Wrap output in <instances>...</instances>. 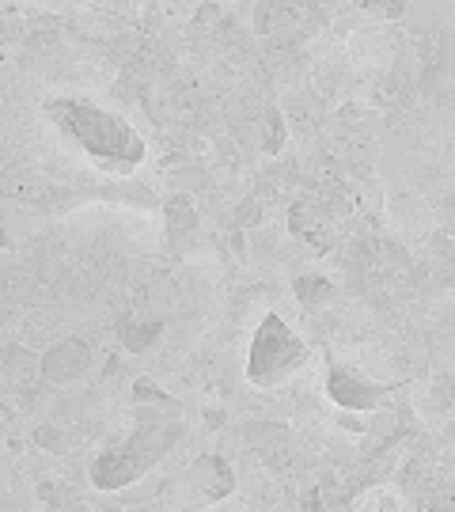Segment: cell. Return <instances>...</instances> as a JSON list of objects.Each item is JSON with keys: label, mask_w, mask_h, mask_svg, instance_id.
Here are the masks:
<instances>
[{"label": "cell", "mask_w": 455, "mask_h": 512, "mask_svg": "<svg viewBox=\"0 0 455 512\" xmlns=\"http://www.w3.org/2000/svg\"><path fill=\"white\" fill-rule=\"evenodd\" d=\"M50 114L61 126V133L88 156L91 164L110 171V175H129L145 160V141L118 114H107L91 103H76V99L50 103Z\"/></svg>", "instance_id": "obj_1"}, {"label": "cell", "mask_w": 455, "mask_h": 512, "mask_svg": "<svg viewBox=\"0 0 455 512\" xmlns=\"http://www.w3.org/2000/svg\"><path fill=\"white\" fill-rule=\"evenodd\" d=\"M175 437H179V425H175V421H167V418L141 421L129 444H122L118 452H110V456H103L95 467H91L95 486H99V490L129 486L133 478H141L156 459L164 456L167 448L175 444Z\"/></svg>", "instance_id": "obj_2"}, {"label": "cell", "mask_w": 455, "mask_h": 512, "mask_svg": "<svg viewBox=\"0 0 455 512\" xmlns=\"http://www.w3.org/2000/svg\"><path fill=\"white\" fill-rule=\"evenodd\" d=\"M308 346L292 334V327L277 315H266L258 327L255 342H251V361H247V376L262 387H273L277 380H285L289 372L304 365Z\"/></svg>", "instance_id": "obj_3"}, {"label": "cell", "mask_w": 455, "mask_h": 512, "mask_svg": "<svg viewBox=\"0 0 455 512\" xmlns=\"http://www.w3.org/2000/svg\"><path fill=\"white\" fill-rule=\"evenodd\" d=\"M327 391H330V399H334V403L349 406V410H372L383 395V387L364 384V380H357V376H346L342 368H334V372H330Z\"/></svg>", "instance_id": "obj_4"}, {"label": "cell", "mask_w": 455, "mask_h": 512, "mask_svg": "<svg viewBox=\"0 0 455 512\" xmlns=\"http://www.w3.org/2000/svg\"><path fill=\"white\" fill-rule=\"evenodd\" d=\"M372 12H380V16H399L402 12V0H364Z\"/></svg>", "instance_id": "obj_5"}]
</instances>
